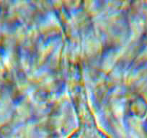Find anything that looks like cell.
Listing matches in <instances>:
<instances>
[{
  "mask_svg": "<svg viewBox=\"0 0 147 138\" xmlns=\"http://www.w3.org/2000/svg\"><path fill=\"white\" fill-rule=\"evenodd\" d=\"M73 138H104L101 135L92 133H82L74 137Z\"/></svg>",
  "mask_w": 147,
  "mask_h": 138,
  "instance_id": "obj_1",
  "label": "cell"
}]
</instances>
